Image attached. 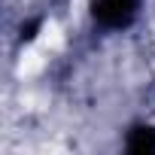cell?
Here are the masks:
<instances>
[{
    "label": "cell",
    "mask_w": 155,
    "mask_h": 155,
    "mask_svg": "<svg viewBox=\"0 0 155 155\" xmlns=\"http://www.w3.org/2000/svg\"><path fill=\"white\" fill-rule=\"evenodd\" d=\"M128 152H134V155L155 152V131L152 128H134L131 137H128Z\"/></svg>",
    "instance_id": "obj_2"
},
{
    "label": "cell",
    "mask_w": 155,
    "mask_h": 155,
    "mask_svg": "<svg viewBox=\"0 0 155 155\" xmlns=\"http://www.w3.org/2000/svg\"><path fill=\"white\" fill-rule=\"evenodd\" d=\"M137 12V0H91V15L104 28H125Z\"/></svg>",
    "instance_id": "obj_1"
}]
</instances>
